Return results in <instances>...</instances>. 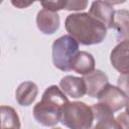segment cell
Returning <instances> with one entry per match:
<instances>
[{"label":"cell","mask_w":129,"mask_h":129,"mask_svg":"<svg viewBox=\"0 0 129 129\" xmlns=\"http://www.w3.org/2000/svg\"><path fill=\"white\" fill-rule=\"evenodd\" d=\"M64 27L69 34L83 45L101 43L107 36V27L89 13H73L68 15Z\"/></svg>","instance_id":"obj_1"},{"label":"cell","mask_w":129,"mask_h":129,"mask_svg":"<svg viewBox=\"0 0 129 129\" xmlns=\"http://www.w3.org/2000/svg\"><path fill=\"white\" fill-rule=\"evenodd\" d=\"M69 99L57 86H49L43 93L41 101L33 108V117L41 125L52 127L61 119L62 108Z\"/></svg>","instance_id":"obj_2"},{"label":"cell","mask_w":129,"mask_h":129,"mask_svg":"<svg viewBox=\"0 0 129 129\" xmlns=\"http://www.w3.org/2000/svg\"><path fill=\"white\" fill-rule=\"evenodd\" d=\"M92 107L83 102H69L62 108L60 123L72 129H89L93 126Z\"/></svg>","instance_id":"obj_3"},{"label":"cell","mask_w":129,"mask_h":129,"mask_svg":"<svg viewBox=\"0 0 129 129\" xmlns=\"http://www.w3.org/2000/svg\"><path fill=\"white\" fill-rule=\"evenodd\" d=\"M78 52L79 42L73 36L69 34L58 37L52 43L53 66L62 72L72 71Z\"/></svg>","instance_id":"obj_4"},{"label":"cell","mask_w":129,"mask_h":129,"mask_svg":"<svg viewBox=\"0 0 129 129\" xmlns=\"http://www.w3.org/2000/svg\"><path fill=\"white\" fill-rule=\"evenodd\" d=\"M99 102L107 105L113 112H117L125 107L127 95L119 88L108 84L100 93Z\"/></svg>","instance_id":"obj_5"},{"label":"cell","mask_w":129,"mask_h":129,"mask_svg":"<svg viewBox=\"0 0 129 129\" xmlns=\"http://www.w3.org/2000/svg\"><path fill=\"white\" fill-rule=\"evenodd\" d=\"M92 110L94 113V119L96 120V125L94 126L96 129L120 128V125L114 117V112L107 105L99 102L92 106Z\"/></svg>","instance_id":"obj_6"},{"label":"cell","mask_w":129,"mask_h":129,"mask_svg":"<svg viewBox=\"0 0 129 129\" xmlns=\"http://www.w3.org/2000/svg\"><path fill=\"white\" fill-rule=\"evenodd\" d=\"M86 84L87 95L92 98H98L100 93L109 84L108 76L101 70H94L88 75L83 77Z\"/></svg>","instance_id":"obj_7"},{"label":"cell","mask_w":129,"mask_h":129,"mask_svg":"<svg viewBox=\"0 0 129 129\" xmlns=\"http://www.w3.org/2000/svg\"><path fill=\"white\" fill-rule=\"evenodd\" d=\"M89 14L102 22L108 29L114 27L115 11L113 9V6L108 2L101 0L94 1L89 10Z\"/></svg>","instance_id":"obj_8"},{"label":"cell","mask_w":129,"mask_h":129,"mask_svg":"<svg viewBox=\"0 0 129 129\" xmlns=\"http://www.w3.org/2000/svg\"><path fill=\"white\" fill-rule=\"evenodd\" d=\"M110 61L119 73L129 72V40L120 41L111 51Z\"/></svg>","instance_id":"obj_9"},{"label":"cell","mask_w":129,"mask_h":129,"mask_svg":"<svg viewBox=\"0 0 129 129\" xmlns=\"http://www.w3.org/2000/svg\"><path fill=\"white\" fill-rule=\"evenodd\" d=\"M59 16L56 11L42 9L37 13L36 25L43 34H53L59 27Z\"/></svg>","instance_id":"obj_10"},{"label":"cell","mask_w":129,"mask_h":129,"mask_svg":"<svg viewBox=\"0 0 129 129\" xmlns=\"http://www.w3.org/2000/svg\"><path fill=\"white\" fill-rule=\"evenodd\" d=\"M59 87L66 95L75 99L82 98L87 94L86 84L83 78L66 76L60 80Z\"/></svg>","instance_id":"obj_11"},{"label":"cell","mask_w":129,"mask_h":129,"mask_svg":"<svg viewBox=\"0 0 129 129\" xmlns=\"http://www.w3.org/2000/svg\"><path fill=\"white\" fill-rule=\"evenodd\" d=\"M38 94V88L33 82H23L21 83L15 92V99L20 106L31 105Z\"/></svg>","instance_id":"obj_12"},{"label":"cell","mask_w":129,"mask_h":129,"mask_svg":"<svg viewBox=\"0 0 129 129\" xmlns=\"http://www.w3.org/2000/svg\"><path fill=\"white\" fill-rule=\"evenodd\" d=\"M116 30V38L118 41L129 40V11L120 9L115 11L114 27Z\"/></svg>","instance_id":"obj_13"},{"label":"cell","mask_w":129,"mask_h":129,"mask_svg":"<svg viewBox=\"0 0 129 129\" xmlns=\"http://www.w3.org/2000/svg\"><path fill=\"white\" fill-rule=\"evenodd\" d=\"M95 58L88 51H79L74 64L73 70L80 75H88L95 70Z\"/></svg>","instance_id":"obj_14"},{"label":"cell","mask_w":129,"mask_h":129,"mask_svg":"<svg viewBox=\"0 0 129 129\" xmlns=\"http://www.w3.org/2000/svg\"><path fill=\"white\" fill-rule=\"evenodd\" d=\"M2 128H20V120L16 111L9 106H1Z\"/></svg>","instance_id":"obj_15"},{"label":"cell","mask_w":129,"mask_h":129,"mask_svg":"<svg viewBox=\"0 0 129 129\" xmlns=\"http://www.w3.org/2000/svg\"><path fill=\"white\" fill-rule=\"evenodd\" d=\"M62 9L68 11H82L88 7V0H61Z\"/></svg>","instance_id":"obj_16"},{"label":"cell","mask_w":129,"mask_h":129,"mask_svg":"<svg viewBox=\"0 0 129 129\" xmlns=\"http://www.w3.org/2000/svg\"><path fill=\"white\" fill-rule=\"evenodd\" d=\"M42 7L44 9H48L51 11H58L62 10V4L61 0H39Z\"/></svg>","instance_id":"obj_17"},{"label":"cell","mask_w":129,"mask_h":129,"mask_svg":"<svg viewBox=\"0 0 129 129\" xmlns=\"http://www.w3.org/2000/svg\"><path fill=\"white\" fill-rule=\"evenodd\" d=\"M117 84H118V87L128 96L129 95V72L121 74L118 78Z\"/></svg>","instance_id":"obj_18"},{"label":"cell","mask_w":129,"mask_h":129,"mask_svg":"<svg viewBox=\"0 0 129 129\" xmlns=\"http://www.w3.org/2000/svg\"><path fill=\"white\" fill-rule=\"evenodd\" d=\"M10 1L14 7L18 9H24L32 5L35 1H39V0H10Z\"/></svg>","instance_id":"obj_19"},{"label":"cell","mask_w":129,"mask_h":129,"mask_svg":"<svg viewBox=\"0 0 129 129\" xmlns=\"http://www.w3.org/2000/svg\"><path fill=\"white\" fill-rule=\"evenodd\" d=\"M118 124L120 125V128H126L129 129V115L125 112L121 113L118 115V117L116 118Z\"/></svg>","instance_id":"obj_20"},{"label":"cell","mask_w":129,"mask_h":129,"mask_svg":"<svg viewBox=\"0 0 129 129\" xmlns=\"http://www.w3.org/2000/svg\"><path fill=\"white\" fill-rule=\"evenodd\" d=\"M106 2H108L111 5H118V4H122L125 3L127 0H105Z\"/></svg>","instance_id":"obj_21"},{"label":"cell","mask_w":129,"mask_h":129,"mask_svg":"<svg viewBox=\"0 0 129 129\" xmlns=\"http://www.w3.org/2000/svg\"><path fill=\"white\" fill-rule=\"evenodd\" d=\"M125 108H126V113L129 115V95L127 96L126 99V104H125Z\"/></svg>","instance_id":"obj_22"}]
</instances>
